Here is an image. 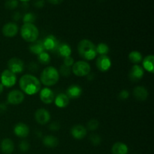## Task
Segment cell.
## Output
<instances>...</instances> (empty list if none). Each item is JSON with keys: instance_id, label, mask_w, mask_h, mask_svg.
I'll list each match as a JSON object with an SVG mask.
<instances>
[{"instance_id": "1", "label": "cell", "mask_w": 154, "mask_h": 154, "mask_svg": "<svg viewBox=\"0 0 154 154\" xmlns=\"http://www.w3.org/2000/svg\"><path fill=\"white\" fill-rule=\"evenodd\" d=\"M20 89L26 94H36L41 90V82L35 76L30 74L23 75L19 81Z\"/></svg>"}, {"instance_id": "2", "label": "cell", "mask_w": 154, "mask_h": 154, "mask_svg": "<svg viewBox=\"0 0 154 154\" xmlns=\"http://www.w3.org/2000/svg\"><path fill=\"white\" fill-rule=\"evenodd\" d=\"M78 51L80 56L87 60H93L97 55L96 45L88 39H83L79 42Z\"/></svg>"}, {"instance_id": "3", "label": "cell", "mask_w": 154, "mask_h": 154, "mask_svg": "<svg viewBox=\"0 0 154 154\" xmlns=\"http://www.w3.org/2000/svg\"><path fill=\"white\" fill-rule=\"evenodd\" d=\"M59 79V72L53 66H48L41 73V82L48 87L55 85L58 82Z\"/></svg>"}, {"instance_id": "4", "label": "cell", "mask_w": 154, "mask_h": 154, "mask_svg": "<svg viewBox=\"0 0 154 154\" xmlns=\"http://www.w3.org/2000/svg\"><path fill=\"white\" fill-rule=\"evenodd\" d=\"M21 37L27 42H33L37 40L39 32L33 23H24L20 29Z\"/></svg>"}, {"instance_id": "5", "label": "cell", "mask_w": 154, "mask_h": 154, "mask_svg": "<svg viewBox=\"0 0 154 154\" xmlns=\"http://www.w3.org/2000/svg\"><path fill=\"white\" fill-rule=\"evenodd\" d=\"M72 72L74 75L78 77H84L87 76L90 74L91 71L90 64L85 61H78L75 63L72 66Z\"/></svg>"}, {"instance_id": "6", "label": "cell", "mask_w": 154, "mask_h": 154, "mask_svg": "<svg viewBox=\"0 0 154 154\" xmlns=\"http://www.w3.org/2000/svg\"><path fill=\"white\" fill-rule=\"evenodd\" d=\"M17 81V77L15 74L9 71L8 69L3 71L1 75V84L3 87H11L15 85Z\"/></svg>"}, {"instance_id": "7", "label": "cell", "mask_w": 154, "mask_h": 154, "mask_svg": "<svg viewBox=\"0 0 154 154\" xmlns=\"http://www.w3.org/2000/svg\"><path fill=\"white\" fill-rule=\"evenodd\" d=\"M8 70L14 74L21 73L24 70V63L20 59L14 57L10 59L8 62Z\"/></svg>"}, {"instance_id": "8", "label": "cell", "mask_w": 154, "mask_h": 154, "mask_svg": "<svg viewBox=\"0 0 154 154\" xmlns=\"http://www.w3.org/2000/svg\"><path fill=\"white\" fill-rule=\"evenodd\" d=\"M25 99L24 93L20 90H12L8 94L7 101L11 105H19L22 103Z\"/></svg>"}, {"instance_id": "9", "label": "cell", "mask_w": 154, "mask_h": 154, "mask_svg": "<svg viewBox=\"0 0 154 154\" xmlns=\"http://www.w3.org/2000/svg\"><path fill=\"white\" fill-rule=\"evenodd\" d=\"M96 67L102 72H107L111 67V61L107 55H100L96 60Z\"/></svg>"}, {"instance_id": "10", "label": "cell", "mask_w": 154, "mask_h": 154, "mask_svg": "<svg viewBox=\"0 0 154 154\" xmlns=\"http://www.w3.org/2000/svg\"><path fill=\"white\" fill-rule=\"evenodd\" d=\"M35 119L38 124L45 125L51 120V115L45 108H39L35 113Z\"/></svg>"}, {"instance_id": "11", "label": "cell", "mask_w": 154, "mask_h": 154, "mask_svg": "<svg viewBox=\"0 0 154 154\" xmlns=\"http://www.w3.org/2000/svg\"><path fill=\"white\" fill-rule=\"evenodd\" d=\"M43 44L44 47H45V50L49 51H56L59 45H60L57 38L53 35H49L47 36L44 39Z\"/></svg>"}, {"instance_id": "12", "label": "cell", "mask_w": 154, "mask_h": 154, "mask_svg": "<svg viewBox=\"0 0 154 154\" xmlns=\"http://www.w3.org/2000/svg\"><path fill=\"white\" fill-rule=\"evenodd\" d=\"M2 31V34L5 37H14L18 32V26L14 23H8L3 26Z\"/></svg>"}, {"instance_id": "13", "label": "cell", "mask_w": 154, "mask_h": 154, "mask_svg": "<svg viewBox=\"0 0 154 154\" xmlns=\"http://www.w3.org/2000/svg\"><path fill=\"white\" fill-rule=\"evenodd\" d=\"M144 69L138 65H135L129 72V79L132 81H138L144 76Z\"/></svg>"}, {"instance_id": "14", "label": "cell", "mask_w": 154, "mask_h": 154, "mask_svg": "<svg viewBox=\"0 0 154 154\" xmlns=\"http://www.w3.org/2000/svg\"><path fill=\"white\" fill-rule=\"evenodd\" d=\"M71 134L74 138L81 140L85 138L87 134V130L82 125H75L71 129Z\"/></svg>"}, {"instance_id": "15", "label": "cell", "mask_w": 154, "mask_h": 154, "mask_svg": "<svg viewBox=\"0 0 154 154\" xmlns=\"http://www.w3.org/2000/svg\"><path fill=\"white\" fill-rule=\"evenodd\" d=\"M14 132L19 138H26L29 134V128L23 123H19L15 125Z\"/></svg>"}, {"instance_id": "16", "label": "cell", "mask_w": 154, "mask_h": 154, "mask_svg": "<svg viewBox=\"0 0 154 154\" xmlns=\"http://www.w3.org/2000/svg\"><path fill=\"white\" fill-rule=\"evenodd\" d=\"M40 99L43 103L51 104L54 100V93L50 88H44L40 91Z\"/></svg>"}, {"instance_id": "17", "label": "cell", "mask_w": 154, "mask_h": 154, "mask_svg": "<svg viewBox=\"0 0 154 154\" xmlns=\"http://www.w3.org/2000/svg\"><path fill=\"white\" fill-rule=\"evenodd\" d=\"M133 96L137 100L142 102V101H145L148 97V91L143 86H138L134 88Z\"/></svg>"}, {"instance_id": "18", "label": "cell", "mask_w": 154, "mask_h": 154, "mask_svg": "<svg viewBox=\"0 0 154 154\" xmlns=\"http://www.w3.org/2000/svg\"><path fill=\"white\" fill-rule=\"evenodd\" d=\"M82 89L78 85H71L66 91V96L70 99H78L81 96Z\"/></svg>"}, {"instance_id": "19", "label": "cell", "mask_w": 154, "mask_h": 154, "mask_svg": "<svg viewBox=\"0 0 154 154\" xmlns=\"http://www.w3.org/2000/svg\"><path fill=\"white\" fill-rule=\"evenodd\" d=\"M1 150L5 154H11L14 150V144L10 138H5L1 142Z\"/></svg>"}, {"instance_id": "20", "label": "cell", "mask_w": 154, "mask_h": 154, "mask_svg": "<svg viewBox=\"0 0 154 154\" xmlns=\"http://www.w3.org/2000/svg\"><path fill=\"white\" fill-rule=\"evenodd\" d=\"M29 51L32 54L38 55L41 53L45 51V47H44L43 41L42 40H36L35 42H32L31 45H29Z\"/></svg>"}, {"instance_id": "21", "label": "cell", "mask_w": 154, "mask_h": 154, "mask_svg": "<svg viewBox=\"0 0 154 154\" xmlns=\"http://www.w3.org/2000/svg\"><path fill=\"white\" fill-rule=\"evenodd\" d=\"M55 105H57L58 108H66V106H68V105L69 104V98L66 96V94L64 93H60L57 96V97L55 98Z\"/></svg>"}, {"instance_id": "22", "label": "cell", "mask_w": 154, "mask_h": 154, "mask_svg": "<svg viewBox=\"0 0 154 154\" xmlns=\"http://www.w3.org/2000/svg\"><path fill=\"white\" fill-rule=\"evenodd\" d=\"M112 154H128V147L123 142H116L111 148Z\"/></svg>"}, {"instance_id": "23", "label": "cell", "mask_w": 154, "mask_h": 154, "mask_svg": "<svg viewBox=\"0 0 154 154\" xmlns=\"http://www.w3.org/2000/svg\"><path fill=\"white\" fill-rule=\"evenodd\" d=\"M56 51L58 52L59 55L64 57V58L65 57H69V56H71V54H72V49H71V47L66 43L60 44Z\"/></svg>"}, {"instance_id": "24", "label": "cell", "mask_w": 154, "mask_h": 154, "mask_svg": "<svg viewBox=\"0 0 154 154\" xmlns=\"http://www.w3.org/2000/svg\"><path fill=\"white\" fill-rule=\"evenodd\" d=\"M43 144L47 147L54 148L58 145L59 140L57 137L54 135H47L43 138Z\"/></svg>"}, {"instance_id": "25", "label": "cell", "mask_w": 154, "mask_h": 154, "mask_svg": "<svg viewBox=\"0 0 154 154\" xmlns=\"http://www.w3.org/2000/svg\"><path fill=\"white\" fill-rule=\"evenodd\" d=\"M153 63H154L153 56V55L147 56V57L143 60V68H144L146 71H147V72H150V73H153V71H154Z\"/></svg>"}, {"instance_id": "26", "label": "cell", "mask_w": 154, "mask_h": 154, "mask_svg": "<svg viewBox=\"0 0 154 154\" xmlns=\"http://www.w3.org/2000/svg\"><path fill=\"white\" fill-rule=\"evenodd\" d=\"M129 60H130V62H132V63H135V64L141 63L143 60L141 54L139 51H132V52L129 54Z\"/></svg>"}, {"instance_id": "27", "label": "cell", "mask_w": 154, "mask_h": 154, "mask_svg": "<svg viewBox=\"0 0 154 154\" xmlns=\"http://www.w3.org/2000/svg\"><path fill=\"white\" fill-rule=\"evenodd\" d=\"M38 62L42 65H48L51 62V57L49 54L46 52H42L38 55Z\"/></svg>"}, {"instance_id": "28", "label": "cell", "mask_w": 154, "mask_h": 154, "mask_svg": "<svg viewBox=\"0 0 154 154\" xmlns=\"http://www.w3.org/2000/svg\"><path fill=\"white\" fill-rule=\"evenodd\" d=\"M96 53L100 55H106L109 52V48L106 44L100 43L96 47Z\"/></svg>"}, {"instance_id": "29", "label": "cell", "mask_w": 154, "mask_h": 154, "mask_svg": "<svg viewBox=\"0 0 154 154\" xmlns=\"http://www.w3.org/2000/svg\"><path fill=\"white\" fill-rule=\"evenodd\" d=\"M36 17L33 13H26L23 16V21L24 23H32L35 21Z\"/></svg>"}, {"instance_id": "30", "label": "cell", "mask_w": 154, "mask_h": 154, "mask_svg": "<svg viewBox=\"0 0 154 154\" xmlns=\"http://www.w3.org/2000/svg\"><path fill=\"white\" fill-rule=\"evenodd\" d=\"M99 126V123L96 119H92L87 123V129L90 131H94L98 129Z\"/></svg>"}, {"instance_id": "31", "label": "cell", "mask_w": 154, "mask_h": 154, "mask_svg": "<svg viewBox=\"0 0 154 154\" xmlns=\"http://www.w3.org/2000/svg\"><path fill=\"white\" fill-rule=\"evenodd\" d=\"M90 140L93 145H99L102 141V138L97 134H93L90 136Z\"/></svg>"}, {"instance_id": "32", "label": "cell", "mask_w": 154, "mask_h": 154, "mask_svg": "<svg viewBox=\"0 0 154 154\" xmlns=\"http://www.w3.org/2000/svg\"><path fill=\"white\" fill-rule=\"evenodd\" d=\"M18 1L17 0H7L5 2V8L7 9H14L17 7Z\"/></svg>"}, {"instance_id": "33", "label": "cell", "mask_w": 154, "mask_h": 154, "mask_svg": "<svg viewBox=\"0 0 154 154\" xmlns=\"http://www.w3.org/2000/svg\"><path fill=\"white\" fill-rule=\"evenodd\" d=\"M60 73H61V75H63V76L69 77V75H70L72 70H71L70 67L66 66L65 65H62V66H60Z\"/></svg>"}, {"instance_id": "34", "label": "cell", "mask_w": 154, "mask_h": 154, "mask_svg": "<svg viewBox=\"0 0 154 154\" xmlns=\"http://www.w3.org/2000/svg\"><path fill=\"white\" fill-rule=\"evenodd\" d=\"M19 148L20 150V151L22 152L28 151L29 149V144L26 141H20L19 144Z\"/></svg>"}, {"instance_id": "35", "label": "cell", "mask_w": 154, "mask_h": 154, "mask_svg": "<svg viewBox=\"0 0 154 154\" xmlns=\"http://www.w3.org/2000/svg\"><path fill=\"white\" fill-rule=\"evenodd\" d=\"M74 59L72 58L71 56H69V57H65L64 59V64L66 66H68V67H71V66H73L74 64Z\"/></svg>"}, {"instance_id": "36", "label": "cell", "mask_w": 154, "mask_h": 154, "mask_svg": "<svg viewBox=\"0 0 154 154\" xmlns=\"http://www.w3.org/2000/svg\"><path fill=\"white\" fill-rule=\"evenodd\" d=\"M129 92H128L126 90H122V91L120 93V94H119V98H120L121 100H125V99L129 98Z\"/></svg>"}, {"instance_id": "37", "label": "cell", "mask_w": 154, "mask_h": 154, "mask_svg": "<svg viewBox=\"0 0 154 154\" xmlns=\"http://www.w3.org/2000/svg\"><path fill=\"white\" fill-rule=\"evenodd\" d=\"M38 66L37 63H31L29 65V70L31 72H36L38 70Z\"/></svg>"}, {"instance_id": "38", "label": "cell", "mask_w": 154, "mask_h": 154, "mask_svg": "<svg viewBox=\"0 0 154 154\" xmlns=\"http://www.w3.org/2000/svg\"><path fill=\"white\" fill-rule=\"evenodd\" d=\"M60 123H57V122H53L52 123H51V125L49 126V129L52 131H57L60 129Z\"/></svg>"}, {"instance_id": "39", "label": "cell", "mask_w": 154, "mask_h": 154, "mask_svg": "<svg viewBox=\"0 0 154 154\" xmlns=\"http://www.w3.org/2000/svg\"><path fill=\"white\" fill-rule=\"evenodd\" d=\"M34 5L38 8H42L45 5V0H36Z\"/></svg>"}, {"instance_id": "40", "label": "cell", "mask_w": 154, "mask_h": 154, "mask_svg": "<svg viewBox=\"0 0 154 154\" xmlns=\"http://www.w3.org/2000/svg\"><path fill=\"white\" fill-rule=\"evenodd\" d=\"M21 16H20V14L19 13V12H15L14 14H13V20H19L20 19Z\"/></svg>"}, {"instance_id": "41", "label": "cell", "mask_w": 154, "mask_h": 154, "mask_svg": "<svg viewBox=\"0 0 154 154\" xmlns=\"http://www.w3.org/2000/svg\"><path fill=\"white\" fill-rule=\"evenodd\" d=\"M63 1V0H48V2H49L50 3H51V4H53V5L60 4V3H61Z\"/></svg>"}, {"instance_id": "42", "label": "cell", "mask_w": 154, "mask_h": 154, "mask_svg": "<svg viewBox=\"0 0 154 154\" xmlns=\"http://www.w3.org/2000/svg\"><path fill=\"white\" fill-rule=\"evenodd\" d=\"M7 109V107L4 104H0V112H4Z\"/></svg>"}, {"instance_id": "43", "label": "cell", "mask_w": 154, "mask_h": 154, "mask_svg": "<svg viewBox=\"0 0 154 154\" xmlns=\"http://www.w3.org/2000/svg\"><path fill=\"white\" fill-rule=\"evenodd\" d=\"M3 87H3V85L1 84V83H0V94H1V93L3 92Z\"/></svg>"}, {"instance_id": "44", "label": "cell", "mask_w": 154, "mask_h": 154, "mask_svg": "<svg viewBox=\"0 0 154 154\" xmlns=\"http://www.w3.org/2000/svg\"><path fill=\"white\" fill-rule=\"evenodd\" d=\"M20 1H22L23 2H27L29 1V0H20Z\"/></svg>"}]
</instances>
